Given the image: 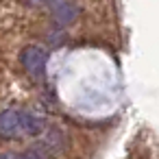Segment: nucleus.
I'll return each instance as SVG.
<instances>
[{
    "mask_svg": "<svg viewBox=\"0 0 159 159\" xmlns=\"http://www.w3.org/2000/svg\"><path fill=\"white\" fill-rule=\"evenodd\" d=\"M20 61H22V66H24V70H26L29 74H33V76H42L44 70H46L48 55H46V50L39 48V46H26V48L22 50Z\"/></svg>",
    "mask_w": 159,
    "mask_h": 159,
    "instance_id": "obj_1",
    "label": "nucleus"
},
{
    "mask_svg": "<svg viewBox=\"0 0 159 159\" xmlns=\"http://www.w3.org/2000/svg\"><path fill=\"white\" fill-rule=\"evenodd\" d=\"M22 133V111L7 109L0 113V137L11 139Z\"/></svg>",
    "mask_w": 159,
    "mask_h": 159,
    "instance_id": "obj_2",
    "label": "nucleus"
},
{
    "mask_svg": "<svg viewBox=\"0 0 159 159\" xmlns=\"http://www.w3.org/2000/svg\"><path fill=\"white\" fill-rule=\"evenodd\" d=\"M50 11H52V20L59 26L72 24L76 20V16H79V7L72 5V2H52L50 5Z\"/></svg>",
    "mask_w": 159,
    "mask_h": 159,
    "instance_id": "obj_3",
    "label": "nucleus"
},
{
    "mask_svg": "<svg viewBox=\"0 0 159 159\" xmlns=\"http://www.w3.org/2000/svg\"><path fill=\"white\" fill-rule=\"evenodd\" d=\"M44 129V120L33 113H22V133L24 135H37Z\"/></svg>",
    "mask_w": 159,
    "mask_h": 159,
    "instance_id": "obj_4",
    "label": "nucleus"
}]
</instances>
